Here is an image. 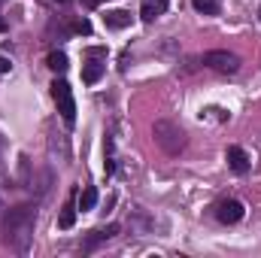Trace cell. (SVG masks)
Wrapping results in <instances>:
<instances>
[{"mask_svg": "<svg viewBox=\"0 0 261 258\" xmlns=\"http://www.w3.org/2000/svg\"><path fill=\"white\" fill-rule=\"evenodd\" d=\"M34 225H37V207L34 203H21V207L9 210L3 216V243L15 252H28L31 237H34Z\"/></svg>", "mask_w": 261, "mask_h": 258, "instance_id": "cell-1", "label": "cell"}, {"mask_svg": "<svg viewBox=\"0 0 261 258\" xmlns=\"http://www.w3.org/2000/svg\"><path fill=\"white\" fill-rule=\"evenodd\" d=\"M152 137H155V143L167 155H179L186 149V134H182L179 125H173V122H155L152 125Z\"/></svg>", "mask_w": 261, "mask_h": 258, "instance_id": "cell-2", "label": "cell"}, {"mask_svg": "<svg viewBox=\"0 0 261 258\" xmlns=\"http://www.w3.org/2000/svg\"><path fill=\"white\" fill-rule=\"evenodd\" d=\"M52 97L58 104L61 119H64L67 125H73L76 122V100H73V91H70V85H67L64 79H55L52 82Z\"/></svg>", "mask_w": 261, "mask_h": 258, "instance_id": "cell-3", "label": "cell"}, {"mask_svg": "<svg viewBox=\"0 0 261 258\" xmlns=\"http://www.w3.org/2000/svg\"><path fill=\"white\" fill-rule=\"evenodd\" d=\"M203 64L219 70V73H237L240 70V58L225 52V49H213V52H203Z\"/></svg>", "mask_w": 261, "mask_h": 258, "instance_id": "cell-4", "label": "cell"}, {"mask_svg": "<svg viewBox=\"0 0 261 258\" xmlns=\"http://www.w3.org/2000/svg\"><path fill=\"white\" fill-rule=\"evenodd\" d=\"M243 203L240 200H234V197H228V200H222L219 207H216V219L219 222H225V225H234V222H240L243 219Z\"/></svg>", "mask_w": 261, "mask_h": 258, "instance_id": "cell-5", "label": "cell"}, {"mask_svg": "<svg viewBox=\"0 0 261 258\" xmlns=\"http://www.w3.org/2000/svg\"><path fill=\"white\" fill-rule=\"evenodd\" d=\"M225 158H228V167H231L234 173L243 176V173L249 170V155H246V149H240V146H228V155H225Z\"/></svg>", "mask_w": 261, "mask_h": 258, "instance_id": "cell-6", "label": "cell"}, {"mask_svg": "<svg viewBox=\"0 0 261 258\" xmlns=\"http://www.w3.org/2000/svg\"><path fill=\"white\" fill-rule=\"evenodd\" d=\"M167 3H170V0H143V3H140V18H143V21H155L158 15L167 12Z\"/></svg>", "mask_w": 261, "mask_h": 258, "instance_id": "cell-7", "label": "cell"}, {"mask_svg": "<svg viewBox=\"0 0 261 258\" xmlns=\"http://www.w3.org/2000/svg\"><path fill=\"white\" fill-rule=\"evenodd\" d=\"M103 21H107V28H113V31H125L130 24V12H125V9H107Z\"/></svg>", "mask_w": 261, "mask_h": 258, "instance_id": "cell-8", "label": "cell"}, {"mask_svg": "<svg viewBox=\"0 0 261 258\" xmlns=\"http://www.w3.org/2000/svg\"><path fill=\"white\" fill-rule=\"evenodd\" d=\"M119 234V225H107V228H97V231H91V237L85 240V249H94L97 243H107V240H113Z\"/></svg>", "mask_w": 261, "mask_h": 258, "instance_id": "cell-9", "label": "cell"}, {"mask_svg": "<svg viewBox=\"0 0 261 258\" xmlns=\"http://www.w3.org/2000/svg\"><path fill=\"white\" fill-rule=\"evenodd\" d=\"M94 203H97V189H85V192L79 194V200H76V207L82 210V213H88V210H94Z\"/></svg>", "mask_w": 261, "mask_h": 258, "instance_id": "cell-10", "label": "cell"}, {"mask_svg": "<svg viewBox=\"0 0 261 258\" xmlns=\"http://www.w3.org/2000/svg\"><path fill=\"white\" fill-rule=\"evenodd\" d=\"M100 76H103V64H97V61H88V64L82 67V79H85L88 85H94Z\"/></svg>", "mask_w": 261, "mask_h": 258, "instance_id": "cell-11", "label": "cell"}, {"mask_svg": "<svg viewBox=\"0 0 261 258\" xmlns=\"http://www.w3.org/2000/svg\"><path fill=\"white\" fill-rule=\"evenodd\" d=\"M76 210H79V207H73V203H67L64 210H61V216H58V228H61V231L73 228V222H76Z\"/></svg>", "mask_w": 261, "mask_h": 258, "instance_id": "cell-12", "label": "cell"}, {"mask_svg": "<svg viewBox=\"0 0 261 258\" xmlns=\"http://www.w3.org/2000/svg\"><path fill=\"white\" fill-rule=\"evenodd\" d=\"M46 64L52 67L55 73H64L67 67H70V64H67V55H64V52H49V58H46Z\"/></svg>", "mask_w": 261, "mask_h": 258, "instance_id": "cell-13", "label": "cell"}, {"mask_svg": "<svg viewBox=\"0 0 261 258\" xmlns=\"http://www.w3.org/2000/svg\"><path fill=\"white\" fill-rule=\"evenodd\" d=\"M192 6L197 12H203V15H216L219 12V0H192Z\"/></svg>", "mask_w": 261, "mask_h": 258, "instance_id": "cell-14", "label": "cell"}, {"mask_svg": "<svg viewBox=\"0 0 261 258\" xmlns=\"http://www.w3.org/2000/svg\"><path fill=\"white\" fill-rule=\"evenodd\" d=\"M73 31L88 37V34H91V21H88V18H76V21H73Z\"/></svg>", "mask_w": 261, "mask_h": 258, "instance_id": "cell-15", "label": "cell"}, {"mask_svg": "<svg viewBox=\"0 0 261 258\" xmlns=\"http://www.w3.org/2000/svg\"><path fill=\"white\" fill-rule=\"evenodd\" d=\"M9 58H3V55H0V76H6V73H9Z\"/></svg>", "mask_w": 261, "mask_h": 258, "instance_id": "cell-16", "label": "cell"}, {"mask_svg": "<svg viewBox=\"0 0 261 258\" xmlns=\"http://www.w3.org/2000/svg\"><path fill=\"white\" fill-rule=\"evenodd\" d=\"M88 55L91 58H100V55H107V49H88Z\"/></svg>", "mask_w": 261, "mask_h": 258, "instance_id": "cell-17", "label": "cell"}, {"mask_svg": "<svg viewBox=\"0 0 261 258\" xmlns=\"http://www.w3.org/2000/svg\"><path fill=\"white\" fill-rule=\"evenodd\" d=\"M82 3H85V6H100L103 0H82Z\"/></svg>", "mask_w": 261, "mask_h": 258, "instance_id": "cell-18", "label": "cell"}, {"mask_svg": "<svg viewBox=\"0 0 261 258\" xmlns=\"http://www.w3.org/2000/svg\"><path fill=\"white\" fill-rule=\"evenodd\" d=\"M3 31H6V18L0 15V34H3Z\"/></svg>", "mask_w": 261, "mask_h": 258, "instance_id": "cell-19", "label": "cell"}, {"mask_svg": "<svg viewBox=\"0 0 261 258\" xmlns=\"http://www.w3.org/2000/svg\"><path fill=\"white\" fill-rule=\"evenodd\" d=\"M55 3H70V0H55Z\"/></svg>", "mask_w": 261, "mask_h": 258, "instance_id": "cell-20", "label": "cell"}, {"mask_svg": "<svg viewBox=\"0 0 261 258\" xmlns=\"http://www.w3.org/2000/svg\"><path fill=\"white\" fill-rule=\"evenodd\" d=\"M258 18H261V9H258Z\"/></svg>", "mask_w": 261, "mask_h": 258, "instance_id": "cell-21", "label": "cell"}, {"mask_svg": "<svg viewBox=\"0 0 261 258\" xmlns=\"http://www.w3.org/2000/svg\"><path fill=\"white\" fill-rule=\"evenodd\" d=\"M0 3H3V0H0Z\"/></svg>", "mask_w": 261, "mask_h": 258, "instance_id": "cell-22", "label": "cell"}]
</instances>
